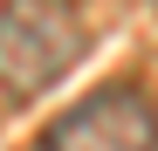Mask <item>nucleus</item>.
<instances>
[{"label": "nucleus", "instance_id": "f257e3e1", "mask_svg": "<svg viewBox=\"0 0 158 151\" xmlns=\"http://www.w3.org/2000/svg\"><path fill=\"white\" fill-rule=\"evenodd\" d=\"M89 28L76 0H7L0 7V96L35 103L83 62Z\"/></svg>", "mask_w": 158, "mask_h": 151}, {"label": "nucleus", "instance_id": "f03ea898", "mask_svg": "<svg viewBox=\"0 0 158 151\" xmlns=\"http://www.w3.org/2000/svg\"><path fill=\"white\" fill-rule=\"evenodd\" d=\"M35 151H158V103L138 83H103L48 124Z\"/></svg>", "mask_w": 158, "mask_h": 151}]
</instances>
